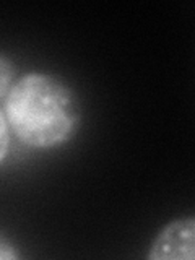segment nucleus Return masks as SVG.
<instances>
[{
	"label": "nucleus",
	"instance_id": "obj_1",
	"mask_svg": "<svg viewBox=\"0 0 195 260\" xmlns=\"http://www.w3.org/2000/svg\"><path fill=\"white\" fill-rule=\"evenodd\" d=\"M0 112L12 134L38 150L69 142L80 124V104L73 89L59 77L43 72H31L13 83Z\"/></svg>",
	"mask_w": 195,
	"mask_h": 260
},
{
	"label": "nucleus",
	"instance_id": "obj_2",
	"mask_svg": "<svg viewBox=\"0 0 195 260\" xmlns=\"http://www.w3.org/2000/svg\"><path fill=\"white\" fill-rule=\"evenodd\" d=\"M151 260H195V216L179 218L156 234L148 252Z\"/></svg>",
	"mask_w": 195,
	"mask_h": 260
},
{
	"label": "nucleus",
	"instance_id": "obj_3",
	"mask_svg": "<svg viewBox=\"0 0 195 260\" xmlns=\"http://www.w3.org/2000/svg\"><path fill=\"white\" fill-rule=\"evenodd\" d=\"M13 78V70L10 69V65H8L7 59L2 55V59H0V100H5L8 91L12 89L13 85H10V80Z\"/></svg>",
	"mask_w": 195,
	"mask_h": 260
},
{
	"label": "nucleus",
	"instance_id": "obj_4",
	"mask_svg": "<svg viewBox=\"0 0 195 260\" xmlns=\"http://www.w3.org/2000/svg\"><path fill=\"white\" fill-rule=\"evenodd\" d=\"M8 122L5 116L0 112V134H2V142H0V161H5L7 158V150H8Z\"/></svg>",
	"mask_w": 195,
	"mask_h": 260
},
{
	"label": "nucleus",
	"instance_id": "obj_5",
	"mask_svg": "<svg viewBox=\"0 0 195 260\" xmlns=\"http://www.w3.org/2000/svg\"><path fill=\"white\" fill-rule=\"evenodd\" d=\"M0 257L2 258H16L18 255L15 254V250H10V246H8V242L5 239H2V242H0Z\"/></svg>",
	"mask_w": 195,
	"mask_h": 260
}]
</instances>
